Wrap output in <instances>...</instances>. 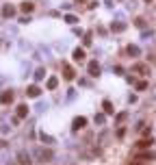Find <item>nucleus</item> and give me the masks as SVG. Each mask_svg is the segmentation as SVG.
Returning <instances> with one entry per match:
<instances>
[{"label":"nucleus","mask_w":156,"mask_h":165,"mask_svg":"<svg viewBox=\"0 0 156 165\" xmlns=\"http://www.w3.org/2000/svg\"><path fill=\"white\" fill-rule=\"evenodd\" d=\"M87 126V117H76V120L72 122V128L74 130H80V128H85Z\"/></svg>","instance_id":"obj_1"},{"label":"nucleus","mask_w":156,"mask_h":165,"mask_svg":"<svg viewBox=\"0 0 156 165\" xmlns=\"http://www.w3.org/2000/svg\"><path fill=\"white\" fill-rule=\"evenodd\" d=\"M13 100V91L11 89H5L2 93H0V104H7V102H11Z\"/></svg>","instance_id":"obj_2"},{"label":"nucleus","mask_w":156,"mask_h":165,"mask_svg":"<svg viewBox=\"0 0 156 165\" xmlns=\"http://www.w3.org/2000/svg\"><path fill=\"white\" fill-rule=\"evenodd\" d=\"M37 156H39V161L46 163V161L52 159V150H43V148H39V150H37Z\"/></svg>","instance_id":"obj_3"},{"label":"nucleus","mask_w":156,"mask_h":165,"mask_svg":"<svg viewBox=\"0 0 156 165\" xmlns=\"http://www.w3.org/2000/svg\"><path fill=\"white\" fill-rule=\"evenodd\" d=\"M41 93V89L37 87V85H31V87H26V96H31V98H37Z\"/></svg>","instance_id":"obj_4"},{"label":"nucleus","mask_w":156,"mask_h":165,"mask_svg":"<svg viewBox=\"0 0 156 165\" xmlns=\"http://www.w3.org/2000/svg\"><path fill=\"white\" fill-rule=\"evenodd\" d=\"M89 76H100V65H98V61H91V63H89Z\"/></svg>","instance_id":"obj_5"},{"label":"nucleus","mask_w":156,"mask_h":165,"mask_svg":"<svg viewBox=\"0 0 156 165\" xmlns=\"http://www.w3.org/2000/svg\"><path fill=\"white\" fill-rule=\"evenodd\" d=\"M26 115H28V107H26V104H20V107H17V120H24Z\"/></svg>","instance_id":"obj_6"},{"label":"nucleus","mask_w":156,"mask_h":165,"mask_svg":"<svg viewBox=\"0 0 156 165\" xmlns=\"http://www.w3.org/2000/svg\"><path fill=\"white\" fill-rule=\"evenodd\" d=\"M13 15H15V9L11 5H5L2 7V17H13Z\"/></svg>","instance_id":"obj_7"},{"label":"nucleus","mask_w":156,"mask_h":165,"mask_svg":"<svg viewBox=\"0 0 156 165\" xmlns=\"http://www.w3.org/2000/svg\"><path fill=\"white\" fill-rule=\"evenodd\" d=\"M152 144H154V141H152V137H150V139H141L139 144H137V148H139V150H143V148H150Z\"/></svg>","instance_id":"obj_8"},{"label":"nucleus","mask_w":156,"mask_h":165,"mask_svg":"<svg viewBox=\"0 0 156 165\" xmlns=\"http://www.w3.org/2000/svg\"><path fill=\"white\" fill-rule=\"evenodd\" d=\"M63 72H65V74H63L65 81H72V78H74V69H72L69 65H63Z\"/></svg>","instance_id":"obj_9"},{"label":"nucleus","mask_w":156,"mask_h":165,"mask_svg":"<svg viewBox=\"0 0 156 165\" xmlns=\"http://www.w3.org/2000/svg\"><path fill=\"white\" fill-rule=\"evenodd\" d=\"M85 59V50L83 48H76L74 50V61H83Z\"/></svg>","instance_id":"obj_10"},{"label":"nucleus","mask_w":156,"mask_h":165,"mask_svg":"<svg viewBox=\"0 0 156 165\" xmlns=\"http://www.w3.org/2000/svg\"><path fill=\"white\" fill-rule=\"evenodd\" d=\"M33 9H35L33 2H28V0H26V2H22V11H24V13H31Z\"/></svg>","instance_id":"obj_11"},{"label":"nucleus","mask_w":156,"mask_h":165,"mask_svg":"<svg viewBox=\"0 0 156 165\" xmlns=\"http://www.w3.org/2000/svg\"><path fill=\"white\" fill-rule=\"evenodd\" d=\"M102 107H104V113H109V115L115 111V109H113V104H111V100H104V102H102Z\"/></svg>","instance_id":"obj_12"},{"label":"nucleus","mask_w":156,"mask_h":165,"mask_svg":"<svg viewBox=\"0 0 156 165\" xmlns=\"http://www.w3.org/2000/svg\"><path fill=\"white\" fill-rule=\"evenodd\" d=\"M20 163L22 165H31V156L26 154V152H20Z\"/></svg>","instance_id":"obj_13"},{"label":"nucleus","mask_w":156,"mask_h":165,"mask_svg":"<svg viewBox=\"0 0 156 165\" xmlns=\"http://www.w3.org/2000/svg\"><path fill=\"white\" fill-rule=\"evenodd\" d=\"M59 85V78L57 76H52V78H48V89H54Z\"/></svg>","instance_id":"obj_14"},{"label":"nucleus","mask_w":156,"mask_h":165,"mask_svg":"<svg viewBox=\"0 0 156 165\" xmlns=\"http://www.w3.org/2000/svg\"><path fill=\"white\" fill-rule=\"evenodd\" d=\"M135 72H150V67L143 65V63H139V65H135Z\"/></svg>","instance_id":"obj_15"},{"label":"nucleus","mask_w":156,"mask_h":165,"mask_svg":"<svg viewBox=\"0 0 156 165\" xmlns=\"http://www.w3.org/2000/svg\"><path fill=\"white\" fill-rule=\"evenodd\" d=\"M43 76H46V69H43V67H39L37 72H35V78H37V81H41Z\"/></svg>","instance_id":"obj_16"},{"label":"nucleus","mask_w":156,"mask_h":165,"mask_svg":"<svg viewBox=\"0 0 156 165\" xmlns=\"http://www.w3.org/2000/svg\"><path fill=\"white\" fill-rule=\"evenodd\" d=\"M65 22H69V24H76L78 17H76V15H65Z\"/></svg>","instance_id":"obj_17"},{"label":"nucleus","mask_w":156,"mask_h":165,"mask_svg":"<svg viewBox=\"0 0 156 165\" xmlns=\"http://www.w3.org/2000/svg\"><path fill=\"white\" fill-rule=\"evenodd\" d=\"M128 52L130 54H139V48H137V46H128Z\"/></svg>","instance_id":"obj_18"},{"label":"nucleus","mask_w":156,"mask_h":165,"mask_svg":"<svg viewBox=\"0 0 156 165\" xmlns=\"http://www.w3.org/2000/svg\"><path fill=\"white\" fill-rule=\"evenodd\" d=\"M111 28H113V31H117V33H119V31H124V28H126V26H124V24H113V26H111Z\"/></svg>","instance_id":"obj_19"},{"label":"nucleus","mask_w":156,"mask_h":165,"mask_svg":"<svg viewBox=\"0 0 156 165\" xmlns=\"http://www.w3.org/2000/svg\"><path fill=\"white\" fill-rule=\"evenodd\" d=\"M145 87H147V83H145V81H141V83H137V89H139V91H143Z\"/></svg>","instance_id":"obj_20"},{"label":"nucleus","mask_w":156,"mask_h":165,"mask_svg":"<svg viewBox=\"0 0 156 165\" xmlns=\"http://www.w3.org/2000/svg\"><path fill=\"white\" fill-rule=\"evenodd\" d=\"M139 159H150V161H152L154 154H152V152H145V154H139Z\"/></svg>","instance_id":"obj_21"},{"label":"nucleus","mask_w":156,"mask_h":165,"mask_svg":"<svg viewBox=\"0 0 156 165\" xmlns=\"http://www.w3.org/2000/svg\"><path fill=\"white\" fill-rule=\"evenodd\" d=\"M85 46H91V33L85 35Z\"/></svg>","instance_id":"obj_22"},{"label":"nucleus","mask_w":156,"mask_h":165,"mask_svg":"<svg viewBox=\"0 0 156 165\" xmlns=\"http://www.w3.org/2000/svg\"><path fill=\"white\" fill-rule=\"evenodd\" d=\"M104 122V115H95V124H102Z\"/></svg>","instance_id":"obj_23"},{"label":"nucleus","mask_w":156,"mask_h":165,"mask_svg":"<svg viewBox=\"0 0 156 165\" xmlns=\"http://www.w3.org/2000/svg\"><path fill=\"white\" fill-rule=\"evenodd\" d=\"M145 2H152V0H145Z\"/></svg>","instance_id":"obj_24"}]
</instances>
